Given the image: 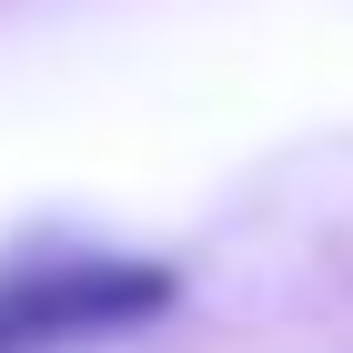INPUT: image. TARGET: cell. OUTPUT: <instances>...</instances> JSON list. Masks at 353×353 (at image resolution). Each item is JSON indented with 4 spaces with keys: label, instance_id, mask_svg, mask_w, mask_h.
Returning <instances> with one entry per match:
<instances>
[{
    "label": "cell",
    "instance_id": "obj_1",
    "mask_svg": "<svg viewBox=\"0 0 353 353\" xmlns=\"http://www.w3.org/2000/svg\"><path fill=\"white\" fill-rule=\"evenodd\" d=\"M172 303V263H132V252H51V263L0 272V353H51L91 343V333L152 323Z\"/></svg>",
    "mask_w": 353,
    "mask_h": 353
}]
</instances>
